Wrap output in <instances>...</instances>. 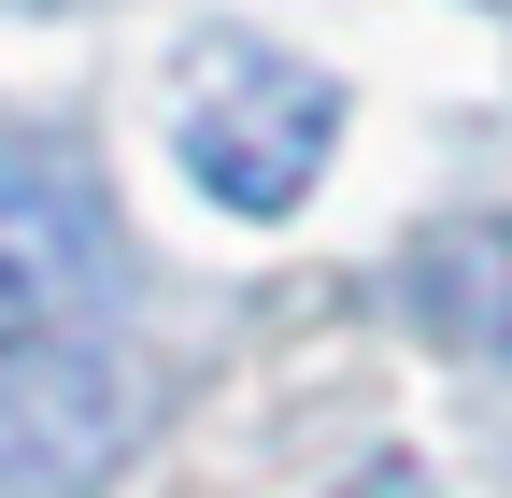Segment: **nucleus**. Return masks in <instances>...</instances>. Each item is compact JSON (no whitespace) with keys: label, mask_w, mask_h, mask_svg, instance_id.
<instances>
[{"label":"nucleus","mask_w":512,"mask_h":498,"mask_svg":"<svg viewBox=\"0 0 512 498\" xmlns=\"http://www.w3.org/2000/svg\"><path fill=\"white\" fill-rule=\"evenodd\" d=\"M328 143H342V86L313 57H271L256 29H185V72H171V157L214 214L271 228L328 185Z\"/></svg>","instance_id":"f257e3e1"},{"label":"nucleus","mask_w":512,"mask_h":498,"mask_svg":"<svg viewBox=\"0 0 512 498\" xmlns=\"http://www.w3.org/2000/svg\"><path fill=\"white\" fill-rule=\"evenodd\" d=\"M128 427H143V385H128V356L72 314H43L0 342V498H86Z\"/></svg>","instance_id":"f03ea898"},{"label":"nucleus","mask_w":512,"mask_h":498,"mask_svg":"<svg viewBox=\"0 0 512 498\" xmlns=\"http://www.w3.org/2000/svg\"><path fill=\"white\" fill-rule=\"evenodd\" d=\"M43 314H72V299H57L43 271H15V257H0V342H15V328H43Z\"/></svg>","instance_id":"7ed1b4c3"},{"label":"nucleus","mask_w":512,"mask_h":498,"mask_svg":"<svg viewBox=\"0 0 512 498\" xmlns=\"http://www.w3.org/2000/svg\"><path fill=\"white\" fill-rule=\"evenodd\" d=\"M342 498H441V484H427V470H356Z\"/></svg>","instance_id":"20e7f679"},{"label":"nucleus","mask_w":512,"mask_h":498,"mask_svg":"<svg viewBox=\"0 0 512 498\" xmlns=\"http://www.w3.org/2000/svg\"><path fill=\"white\" fill-rule=\"evenodd\" d=\"M498 15H512V0H498Z\"/></svg>","instance_id":"39448f33"}]
</instances>
